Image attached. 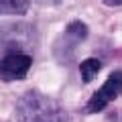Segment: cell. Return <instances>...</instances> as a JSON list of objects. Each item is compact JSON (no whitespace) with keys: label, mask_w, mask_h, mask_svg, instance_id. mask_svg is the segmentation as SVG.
<instances>
[{"label":"cell","mask_w":122,"mask_h":122,"mask_svg":"<svg viewBox=\"0 0 122 122\" xmlns=\"http://www.w3.org/2000/svg\"><path fill=\"white\" fill-rule=\"evenodd\" d=\"M100 69H102V63H100L98 59H94V57L86 59L81 65H79V73H81V79H83L86 83H90L92 79L98 75V71H100Z\"/></svg>","instance_id":"obj_6"},{"label":"cell","mask_w":122,"mask_h":122,"mask_svg":"<svg viewBox=\"0 0 122 122\" xmlns=\"http://www.w3.org/2000/svg\"><path fill=\"white\" fill-rule=\"evenodd\" d=\"M120 94H122V71H114V73H110V77L104 81V86L98 92H94V96L90 98V102H87V106H86V112L87 114L102 112V110H104L110 102H114Z\"/></svg>","instance_id":"obj_2"},{"label":"cell","mask_w":122,"mask_h":122,"mask_svg":"<svg viewBox=\"0 0 122 122\" xmlns=\"http://www.w3.org/2000/svg\"><path fill=\"white\" fill-rule=\"evenodd\" d=\"M29 4V0H0V14H25Z\"/></svg>","instance_id":"obj_5"},{"label":"cell","mask_w":122,"mask_h":122,"mask_svg":"<svg viewBox=\"0 0 122 122\" xmlns=\"http://www.w3.org/2000/svg\"><path fill=\"white\" fill-rule=\"evenodd\" d=\"M86 35H87V29H86L83 22H79V20L69 22V26H67L65 33H63V41H65L63 47H71L73 49L77 43H81V41L86 39Z\"/></svg>","instance_id":"obj_4"},{"label":"cell","mask_w":122,"mask_h":122,"mask_svg":"<svg viewBox=\"0 0 122 122\" xmlns=\"http://www.w3.org/2000/svg\"><path fill=\"white\" fill-rule=\"evenodd\" d=\"M104 4H108V6H120L122 4V0H102Z\"/></svg>","instance_id":"obj_7"},{"label":"cell","mask_w":122,"mask_h":122,"mask_svg":"<svg viewBox=\"0 0 122 122\" xmlns=\"http://www.w3.org/2000/svg\"><path fill=\"white\" fill-rule=\"evenodd\" d=\"M30 55L20 51H12L0 59V77L4 81H12V79H22L30 69Z\"/></svg>","instance_id":"obj_3"},{"label":"cell","mask_w":122,"mask_h":122,"mask_svg":"<svg viewBox=\"0 0 122 122\" xmlns=\"http://www.w3.org/2000/svg\"><path fill=\"white\" fill-rule=\"evenodd\" d=\"M18 122H67V114L55 100L39 92H26L16 102Z\"/></svg>","instance_id":"obj_1"}]
</instances>
